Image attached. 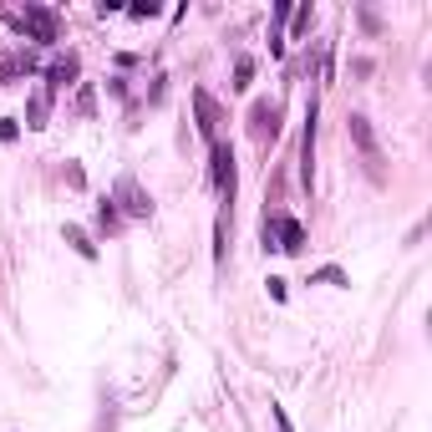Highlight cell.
Wrapping results in <instances>:
<instances>
[{"label":"cell","mask_w":432,"mask_h":432,"mask_svg":"<svg viewBox=\"0 0 432 432\" xmlns=\"http://www.w3.org/2000/svg\"><path fill=\"white\" fill-rule=\"evenodd\" d=\"M346 133L356 138V148L366 153V163H372V178H381V153H377V138H372V127H366V117H361V112L346 122Z\"/></svg>","instance_id":"cell-1"},{"label":"cell","mask_w":432,"mask_h":432,"mask_svg":"<svg viewBox=\"0 0 432 432\" xmlns=\"http://www.w3.org/2000/svg\"><path fill=\"white\" fill-rule=\"evenodd\" d=\"M214 188L224 193V199H234V153L214 138Z\"/></svg>","instance_id":"cell-2"},{"label":"cell","mask_w":432,"mask_h":432,"mask_svg":"<svg viewBox=\"0 0 432 432\" xmlns=\"http://www.w3.org/2000/svg\"><path fill=\"white\" fill-rule=\"evenodd\" d=\"M275 133H280V107L254 102V138H275Z\"/></svg>","instance_id":"cell-3"},{"label":"cell","mask_w":432,"mask_h":432,"mask_svg":"<svg viewBox=\"0 0 432 432\" xmlns=\"http://www.w3.org/2000/svg\"><path fill=\"white\" fill-rule=\"evenodd\" d=\"M20 26H31L36 41H56V15H51V11H36V6H31L26 15H20Z\"/></svg>","instance_id":"cell-4"},{"label":"cell","mask_w":432,"mask_h":432,"mask_svg":"<svg viewBox=\"0 0 432 432\" xmlns=\"http://www.w3.org/2000/svg\"><path fill=\"white\" fill-rule=\"evenodd\" d=\"M122 193H127V209H133L138 219H148V214H153V204H148V199H143V193H138L133 183H122Z\"/></svg>","instance_id":"cell-5"},{"label":"cell","mask_w":432,"mask_h":432,"mask_svg":"<svg viewBox=\"0 0 432 432\" xmlns=\"http://www.w3.org/2000/svg\"><path fill=\"white\" fill-rule=\"evenodd\" d=\"M77 77V56H67V61H56V67H51V86H67Z\"/></svg>","instance_id":"cell-6"},{"label":"cell","mask_w":432,"mask_h":432,"mask_svg":"<svg viewBox=\"0 0 432 432\" xmlns=\"http://www.w3.org/2000/svg\"><path fill=\"white\" fill-rule=\"evenodd\" d=\"M46 107H51L46 92H36V97H31V127H46Z\"/></svg>","instance_id":"cell-7"},{"label":"cell","mask_w":432,"mask_h":432,"mask_svg":"<svg viewBox=\"0 0 432 432\" xmlns=\"http://www.w3.org/2000/svg\"><path fill=\"white\" fill-rule=\"evenodd\" d=\"M67 244H72V249H77L81 259H92V254H97L92 244H86V234H81V229H67Z\"/></svg>","instance_id":"cell-8"},{"label":"cell","mask_w":432,"mask_h":432,"mask_svg":"<svg viewBox=\"0 0 432 432\" xmlns=\"http://www.w3.org/2000/svg\"><path fill=\"white\" fill-rule=\"evenodd\" d=\"M97 224H102L107 234H117V229H122V219H117V209H112V204H102V214H97Z\"/></svg>","instance_id":"cell-9"},{"label":"cell","mask_w":432,"mask_h":432,"mask_svg":"<svg viewBox=\"0 0 432 432\" xmlns=\"http://www.w3.org/2000/svg\"><path fill=\"white\" fill-rule=\"evenodd\" d=\"M234 77H240L234 86H249V77H254V61H249V56H240V67H234Z\"/></svg>","instance_id":"cell-10"},{"label":"cell","mask_w":432,"mask_h":432,"mask_svg":"<svg viewBox=\"0 0 432 432\" xmlns=\"http://www.w3.org/2000/svg\"><path fill=\"white\" fill-rule=\"evenodd\" d=\"M275 422H280V432H290V422H285V412H280V407H275Z\"/></svg>","instance_id":"cell-11"}]
</instances>
